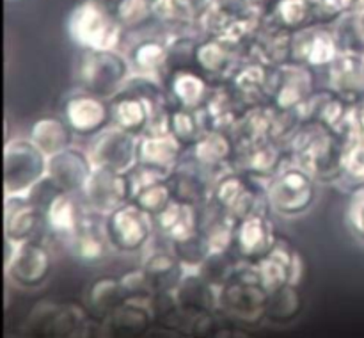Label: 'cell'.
<instances>
[{
	"instance_id": "cell-1",
	"label": "cell",
	"mask_w": 364,
	"mask_h": 338,
	"mask_svg": "<svg viewBox=\"0 0 364 338\" xmlns=\"http://www.w3.org/2000/svg\"><path fill=\"white\" fill-rule=\"evenodd\" d=\"M291 162L304 167L318 184H338L341 178L343 139L316 121H302L287 144Z\"/></svg>"
},
{
	"instance_id": "cell-2",
	"label": "cell",
	"mask_w": 364,
	"mask_h": 338,
	"mask_svg": "<svg viewBox=\"0 0 364 338\" xmlns=\"http://www.w3.org/2000/svg\"><path fill=\"white\" fill-rule=\"evenodd\" d=\"M21 331L31 337H102V324L85 305L43 299L27 313Z\"/></svg>"
},
{
	"instance_id": "cell-3",
	"label": "cell",
	"mask_w": 364,
	"mask_h": 338,
	"mask_svg": "<svg viewBox=\"0 0 364 338\" xmlns=\"http://www.w3.org/2000/svg\"><path fill=\"white\" fill-rule=\"evenodd\" d=\"M269 290L258 283L255 263L242 262L237 276L219 288V315L235 326L251 327L267 320Z\"/></svg>"
},
{
	"instance_id": "cell-4",
	"label": "cell",
	"mask_w": 364,
	"mask_h": 338,
	"mask_svg": "<svg viewBox=\"0 0 364 338\" xmlns=\"http://www.w3.org/2000/svg\"><path fill=\"white\" fill-rule=\"evenodd\" d=\"M66 31L71 41L82 50H119L127 41V28L114 11L95 0H80L70 11Z\"/></svg>"
},
{
	"instance_id": "cell-5",
	"label": "cell",
	"mask_w": 364,
	"mask_h": 338,
	"mask_svg": "<svg viewBox=\"0 0 364 338\" xmlns=\"http://www.w3.org/2000/svg\"><path fill=\"white\" fill-rule=\"evenodd\" d=\"M130 75V60L121 50H82L75 64L78 88L102 98L117 95Z\"/></svg>"
},
{
	"instance_id": "cell-6",
	"label": "cell",
	"mask_w": 364,
	"mask_h": 338,
	"mask_svg": "<svg viewBox=\"0 0 364 338\" xmlns=\"http://www.w3.org/2000/svg\"><path fill=\"white\" fill-rule=\"evenodd\" d=\"M316 184L304 167L288 160L265 184L270 212L287 219L302 217L315 205Z\"/></svg>"
},
{
	"instance_id": "cell-7",
	"label": "cell",
	"mask_w": 364,
	"mask_h": 338,
	"mask_svg": "<svg viewBox=\"0 0 364 338\" xmlns=\"http://www.w3.org/2000/svg\"><path fill=\"white\" fill-rule=\"evenodd\" d=\"M48 173V157L28 137L7 139L4 146V192L28 194Z\"/></svg>"
},
{
	"instance_id": "cell-8",
	"label": "cell",
	"mask_w": 364,
	"mask_h": 338,
	"mask_svg": "<svg viewBox=\"0 0 364 338\" xmlns=\"http://www.w3.org/2000/svg\"><path fill=\"white\" fill-rule=\"evenodd\" d=\"M212 199L237 221L255 212H270L265 184L235 167L213 180Z\"/></svg>"
},
{
	"instance_id": "cell-9",
	"label": "cell",
	"mask_w": 364,
	"mask_h": 338,
	"mask_svg": "<svg viewBox=\"0 0 364 338\" xmlns=\"http://www.w3.org/2000/svg\"><path fill=\"white\" fill-rule=\"evenodd\" d=\"M105 231L114 251L134 255L148 248L155 231V221L141 206L128 201L114 212L107 213Z\"/></svg>"
},
{
	"instance_id": "cell-10",
	"label": "cell",
	"mask_w": 364,
	"mask_h": 338,
	"mask_svg": "<svg viewBox=\"0 0 364 338\" xmlns=\"http://www.w3.org/2000/svg\"><path fill=\"white\" fill-rule=\"evenodd\" d=\"M4 270L11 285L21 290H36L50 280L53 270V255L38 238L14 245L11 258L4 260Z\"/></svg>"
},
{
	"instance_id": "cell-11",
	"label": "cell",
	"mask_w": 364,
	"mask_h": 338,
	"mask_svg": "<svg viewBox=\"0 0 364 338\" xmlns=\"http://www.w3.org/2000/svg\"><path fill=\"white\" fill-rule=\"evenodd\" d=\"M139 135L110 123L96 135H92L87 144V153L95 167L128 173L137 164Z\"/></svg>"
},
{
	"instance_id": "cell-12",
	"label": "cell",
	"mask_w": 364,
	"mask_h": 338,
	"mask_svg": "<svg viewBox=\"0 0 364 338\" xmlns=\"http://www.w3.org/2000/svg\"><path fill=\"white\" fill-rule=\"evenodd\" d=\"M315 91V70L288 60L272 66L269 103L279 110H297Z\"/></svg>"
},
{
	"instance_id": "cell-13",
	"label": "cell",
	"mask_w": 364,
	"mask_h": 338,
	"mask_svg": "<svg viewBox=\"0 0 364 338\" xmlns=\"http://www.w3.org/2000/svg\"><path fill=\"white\" fill-rule=\"evenodd\" d=\"M341 53L331 23H313L291 36V60L313 70H326Z\"/></svg>"
},
{
	"instance_id": "cell-14",
	"label": "cell",
	"mask_w": 364,
	"mask_h": 338,
	"mask_svg": "<svg viewBox=\"0 0 364 338\" xmlns=\"http://www.w3.org/2000/svg\"><path fill=\"white\" fill-rule=\"evenodd\" d=\"M80 194L89 210L107 216L124 203L132 201L130 178L128 173L95 167Z\"/></svg>"
},
{
	"instance_id": "cell-15",
	"label": "cell",
	"mask_w": 364,
	"mask_h": 338,
	"mask_svg": "<svg viewBox=\"0 0 364 338\" xmlns=\"http://www.w3.org/2000/svg\"><path fill=\"white\" fill-rule=\"evenodd\" d=\"M63 117L75 132V135L89 139L112 123L109 98H102L84 89L64 100Z\"/></svg>"
},
{
	"instance_id": "cell-16",
	"label": "cell",
	"mask_w": 364,
	"mask_h": 338,
	"mask_svg": "<svg viewBox=\"0 0 364 338\" xmlns=\"http://www.w3.org/2000/svg\"><path fill=\"white\" fill-rule=\"evenodd\" d=\"M245 48L217 36H201L196 48V68L212 84L228 82L244 60Z\"/></svg>"
},
{
	"instance_id": "cell-17",
	"label": "cell",
	"mask_w": 364,
	"mask_h": 338,
	"mask_svg": "<svg viewBox=\"0 0 364 338\" xmlns=\"http://www.w3.org/2000/svg\"><path fill=\"white\" fill-rule=\"evenodd\" d=\"M276 231L269 212H255L237 221L233 237V253L242 262H258L276 245Z\"/></svg>"
},
{
	"instance_id": "cell-18",
	"label": "cell",
	"mask_w": 364,
	"mask_h": 338,
	"mask_svg": "<svg viewBox=\"0 0 364 338\" xmlns=\"http://www.w3.org/2000/svg\"><path fill=\"white\" fill-rule=\"evenodd\" d=\"M66 241L70 255L85 265L105 262L112 249L105 231V216H100L92 210H87V213L84 212L77 230Z\"/></svg>"
},
{
	"instance_id": "cell-19",
	"label": "cell",
	"mask_w": 364,
	"mask_h": 338,
	"mask_svg": "<svg viewBox=\"0 0 364 338\" xmlns=\"http://www.w3.org/2000/svg\"><path fill=\"white\" fill-rule=\"evenodd\" d=\"M237 144L231 132L205 130L185 152V157L198 164L215 180L220 173L233 167Z\"/></svg>"
},
{
	"instance_id": "cell-20",
	"label": "cell",
	"mask_w": 364,
	"mask_h": 338,
	"mask_svg": "<svg viewBox=\"0 0 364 338\" xmlns=\"http://www.w3.org/2000/svg\"><path fill=\"white\" fill-rule=\"evenodd\" d=\"M288 160L290 157H288L287 149L269 139V141L237 146L233 167L267 184Z\"/></svg>"
},
{
	"instance_id": "cell-21",
	"label": "cell",
	"mask_w": 364,
	"mask_h": 338,
	"mask_svg": "<svg viewBox=\"0 0 364 338\" xmlns=\"http://www.w3.org/2000/svg\"><path fill=\"white\" fill-rule=\"evenodd\" d=\"M92 171H95V164H92L87 149L70 146V148L48 157L46 176L60 191L77 194V192H82Z\"/></svg>"
},
{
	"instance_id": "cell-22",
	"label": "cell",
	"mask_w": 364,
	"mask_h": 338,
	"mask_svg": "<svg viewBox=\"0 0 364 338\" xmlns=\"http://www.w3.org/2000/svg\"><path fill=\"white\" fill-rule=\"evenodd\" d=\"M291 36L294 32L281 27L267 14L262 18L256 32L245 45V56L270 66L288 63L291 60Z\"/></svg>"
},
{
	"instance_id": "cell-23",
	"label": "cell",
	"mask_w": 364,
	"mask_h": 338,
	"mask_svg": "<svg viewBox=\"0 0 364 338\" xmlns=\"http://www.w3.org/2000/svg\"><path fill=\"white\" fill-rule=\"evenodd\" d=\"M185 152L187 146L169 130L144 132L139 135L137 164L169 176L171 171L181 162Z\"/></svg>"
},
{
	"instance_id": "cell-24",
	"label": "cell",
	"mask_w": 364,
	"mask_h": 338,
	"mask_svg": "<svg viewBox=\"0 0 364 338\" xmlns=\"http://www.w3.org/2000/svg\"><path fill=\"white\" fill-rule=\"evenodd\" d=\"M247 107L237 95L230 82L212 84L208 96L199 110L205 130L231 132Z\"/></svg>"
},
{
	"instance_id": "cell-25",
	"label": "cell",
	"mask_w": 364,
	"mask_h": 338,
	"mask_svg": "<svg viewBox=\"0 0 364 338\" xmlns=\"http://www.w3.org/2000/svg\"><path fill=\"white\" fill-rule=\"evenodd\" d=\"M100 324L102 337H142L155 327V315L149 301L124 299Z\"/></svg>"
},
{
	"instance_id": "cell-26",
	"label": "cell",
	"mask_w": 364,
	"mask_h": 338,
	"mask_svg": "<svg viewBox=\"0 0 364 338\" xmlns=\"http://www.w3.org/2000/svg\"><path fill=\"white\" fill-rule=\"evenodd\" d=\"M167 180H169L173 199L183 205L198 208L212 198L213 178L188 157L181 159V162L171 171Z\"/></svg>"
},
{
	"instance_id": "cell-27",
	"label": "cell",
	"mask_w": 364,
	"mask_h": 338,
	"mask_svg": "<svg viewBox=\"0 0 364 338\" xmlns=\"http://www.w3.org/2000/svg\"><path fill=\"white\" fill-rule=\"evenodd\" d=\"M41 224H45L43 210L27 194L6 196V205H4L6 241L20 244V242L36 238Z\"/></svg>"
},
{
	"instance_id": "cell-28",
	"label": "cell",
	"mask_w": 364,
	"mask_h": 338,
	"mask_svg": "<svg viewBox=\"0 0 364 338\" xmlns=\"http://www.w3.org/2000/svg\"><path fill=\"white\" fill-rule=\"evenodd\" d=\"M137 34L139 38L128 46L127 57L134 73L153 75V77L166 78L169 71V43L166 34Z\"/></svg>"
},
{
	"instance_id": "cell-29",
	"label": "cell",
	"mask_w": 364,
	"mask_h": 338,
	"mask_svg": "<svg viewBox=\"0 0 364 338\" xmlns=\"http://www.w3.org/2000/svg\"><path fill=\"white\" fill-rule=\"evenodd\" d=\"M270 75H272L270 64L245 56L228 82L237 91L245 107H255L269 103Z\"/></svg>"
},
{
	"instance_id": "cell-30",
	"label": "cell",
	"mask_w": 364,
	"mask_h": 338,
	"mask_svg": "<svg viewBox=\"0 0 364 338\" xmlns=\"http://www.w3.org/2000/svg\"><path fill=\"white\" fill-rule=\"evenodd\" d=\"M166 91L173 105L198 110L205 103L212 82L198 68H176L164 78Z\"/></svg>"
},
{
	"instance_id": "cell-31",
	"label": "cell",
	"mask_w": 364,
	"mask_h": 338,
	"mask_svg": "<svg viewBox=\"0 0 364 338\" xmlns=\"http://www.w3.org/2000/svg\"><path fill=\"white\" fill-rule=\"evenodd\" d=\"M327 70V85L347 102L364 98V53L341 52Z\"/></svg>"
},
{
	"instance_id": "cell-32",
	"label": "cell",
	"mask_w": 364,
	"mask_h": 338,
	"mask_svg": "<svg viewBox=\"0 0 364 338\" xmlns=\"http://www.w3.org/2000/svg\"><path fill=\"white\" fill-rule=\"evenodd\" d=\"M174 295L180 308L187 313L219 312V288L213 287L198 269H187Z\"/></svg>"
},
{
	"instance_id": "cell-33",
	"label": "cell",
	"mask_w": 364,
	"mask_h": 338,
	"mask_svg": "<svg viewBox=\"0 0 364 338\" xmlns=\"http://www.w3.org/2000/svg\"><path fill=\"white\" fill-rule=\"evenodd\" d=\"M297 253L299 251L291 245V242L279 235L272 251L263 256L262 260L255 262V273L258 283L269 292L276 290L281 285L290 283L291 267H294Z\"/></svg>"
},
{
	"instance_id": "cell-34",
	"label": "cell",
	"mask_w": 364,
	"mask_h": 338,
	"mask_svg": "<svg viewBox=\"0 0 364 338\" xmlns=\"http://www.w3.org/2000/svg\"><path fill=\"white\" fill-rule=\"evenodd\" d=\"M149 281L153 294L155 292H174L183 280L187 267L174 255L173 249H153L144 256L141 263Z\"/></svg>"
},
{
	"instance_id": "cell-35",
	"label": "cell",
	"mask_w": 364,
	"mask_h": 338,
	"mask_svg": "<svg viewBox=\"0 0 364 338\" xmlns=\"http://www.w3.org/2000/svg\"><path fill=\"white\" fill-rule=\"evenodd\" d=\"M109 103L114 125L135 135H141L148 130L153 116V109L148 100L123 88L117 95L109 98Z\"/></svg>"
},
{
	"instance_id": "cell-36",
	"label": "cell",
	"mask_w": 364,
	"mask_h": 338,
	"mask_svg": "<svg viewBox=\"0 0 364 338\" xmlns=\"http://www.w3.org/2000/svg\"><path fill=\"white\" fill-rule=\"evenodd\" d=\"M43 216H45V226L53 235L68 238L77 230L84 212L75 199V194L57 191L43 208Z\"/></svg>"
},
{
	"instance_id": "cell-37",
	"label": "cell",
	"mask_w": 364,
	"mask_h": 338,
	"mask_svg": "<svg viewBox=\"0 0 364 338\" xmlns=\"http://www.w3.org/2000/svg\"><path fill=\"white\" fill-rule=\"evenodd\" d=\"M75 132L66 123L63 116H43L31 125L28 139L45 153L46 157H52L63 149L73 146Z\"/></svg>"
},
{
	"instance_id": "cell-38",
	"label": "cell",
	"mask_w": 364,
	"mask_h": 338,
	"mask_svg": "<svg viewBox=\"0 0 364 338\" xmlns=\"http://www.w3.org/2000/svg\"><path fill=\"white\" fill-rule=\"evenodd\" d=\"M124 299H127V294H124L121 278L100 276L89 283L84 295V305L92 317L102 320Z\"/></svg>"
},
{
	"instance_id": "cell-39",
	"label": "cell",
	"mask_w": 364,
	"mask_h": 338,
	"mask_svg": "<svg viewBox=\"0 0 364 338\" xmlns=\"http://www.w3.org/2000/svg\"><path fill=\"white\" fill-rule=\"evenodd\" d=\"M153 221H155V230L173 242L198 230V208L171 199L169 205L156 213Z\"/></svg>"
},
{
	"instance_id": "cell-40",
	"label": "cell",
	"mask_w": 364,
	"mask_h": 338,
	"mask_svg": "<svg viewBox=\"0 0 364 338\" xmlns=\"http://www.w3.org/2000/svg\"><path fill=\"white\" fill-rule=\"evenodd\" d=\"M302 308H304V295L301 285L284 283L276 290L269 292L267 320L276 326H284L294 322L301 315Z\"/></svg>"
},
{
	"instance_id": "cell-41",
	"label": "cell",
	"mask_w": 364,
	"mask_h": 338,
	"mask_svg": "<svg viewBox=\"0 0 364 338\" xmlns=\"http://www.w3.org/2000/svg\"><path fill=\"white\" fill-rule=\"evenodd\" d=\"M338 184H348L352 189L364 184V132L359 123L343 137L341 178Z\"/></svg>"
},
{
	"instance_id": "cell-42",
	"label": "cell",
	"mask_w": 364,
	"mask_h": 338,
	"mask_svg": "<svg viewBox=\"0 0 364 338\" xmlns=\"http://www.w3.org/2000/svg\"><path fill=\"white\" fill-rule=\"evenodd\" d=\"M269 16L291 32L318 23L313 0H277Z\"/></svg>"
},
{
	"instance_id": "cell-43",
	"label": "cell",
	"mask_w": 364,
	"mask_h": 338,
	"mask_svg": "<svg viewBox=\"0 0 364 338\" xmlns=\"http://www.w3.org/2000/svg\"><path fill=\"white\" fill-rule=\"evenodd\" d=\"M238 265H240V258L235 255L233 249H212L198 267V270L213 287L220 288L237 276Z\"/></svg>"
},
{
	"instance_id": "cell-44",
	"label": "cell",
	"mask_w": 364,
	"mask_h": 338,
	"mask_svg": "<svg viewBox=\"0 0 364 338\" xmlns=\"http://www.w3.org/2000/svg\"><path fill=\"white\" fill-rule=\"evenodd\" d=\"M171 199H173V192H171L167 176L151 178V180L137 185L132 192V201L153 217L162 212L169 205Z\"/></svg>"
},
{
	"instance_id": "cell-45",
	"label": "cell",
	"mask_w": 364,
	"mask_h": 338,
	"mask_svg": "<svg viewBox=\"0 0 364 338\" xmlns=\"http://www.w3.org/2000/svg\"><path fill=\"white\" fill-rule=\"evenodd\" d=\"M167 128L174 137L180 139L185 146H191L199 135L205 132V125H203L199 110L185 109V107L173 105L169 110V121H167Z\"/></svg>"
},
{
	"instance_id": "cell-46",
	"label": "cell",
	"mask_w": 364,
	"mask_h": 338,
	"mask_svg": "<svg viewBox=\"0 0 364 338\" xmlns=\"http://www.w3.org/2000/svg\"><path fill=\"white\" fill-rule=\"evenodd\" d=\"M114 14L127 32H134L156 20V4L153 0H121Z\"/></svg>"
},
{
	"instance_id": "cell-47",
	"label": "cell",
	"mask_w": 364,
	"mask_h": 338,
	"mask_svg": "<svg viewBox=\"0 0 364 338\" xmlns=\"http://www.w3.org/2000/svg\"><path fill=\"white\" fill-rule=\"evenodd\" d=\"M169 248L185 263L187 269H198L203 263V260L212 251L208 238L203 235V231L199 228L196 231H192V233L178 238V241L169 242Z\"/></svg>"
},
{
	"instance_id": "cell-48",
	"label": "cell",
	"mask_w": 364,
	"mask_h": 338,
	"mask_svg": "<svg viewBox=\"0 0 364 338\" xmlns=\"http://www.w3.org/2000/svg\"><path fill=\"white\" fill-rule=\"evenodd\" d=\"M364 0H313L318 23H333L345 14L355 13Z\"/></svg>"
},
{
	"instance_id": "cell-49",
	"label": "cell",
	"mask_w": 364,
	"mask_h": 338,
	"mask_svg": "<svg viewBox=\"0 0 364 338\" xmlns=\"http://www.w3.org/2000/svg\"><path fill=\"white\" fill-rule=\"evenodd\" d=\"M347 224L352 235L364 244V184L350 191L347 205Z\"/></svg>"
},
{
	"instance_id": "cell-50",
	"label": "cell",
	"mask_w": 364,
	"mask_h": 338,
	"mask_svg": "<svg viewBox=\"0 0 364 338\" xmlns=\"http://www.w3.org/2000/svg\"><path fill=\"white\" fill-rule=\"evenodd\" d=\"M355 117H358L359 127H361V130L364 132V98L355 103Z\"/></svg>"
},
{
	"instance_id": "cell-51",
	"label": "cell",
	"mask_w": 364,
	"mask_h": 338,
	"mask_svg": "<svg viewBox=\"0 0 364 338\" xmlns=\"http://www.w3.org/2000/svg\"><path fill=\"white\" fill-rule=\"evenodd\" d=\"M355 20H358V27H359V32H361V36H363V41H364V2H363V6L359 7L358 11H355Z\"/></svg>"
},
{
	"instance_id": "cell-52",
	"label": "cell",
	"mask_w": 364,
	"mask_h": 338,
	"mask_svg": "<svg viewBox=\"0 0 364 338\" xmlns=\"http://www.w3.org/2000/svg\"><path fill=\"white\" fill-rule=\"evenodd\" d=\"M95 2L102 4V6L107 7V9L114 11V9H116V7H117V4L121 2V0H95Z\"/></svg>"
},
{
	"instance_id": "cell-53",
	"label": "cell",
	"mask_w": 364,
	"mask_h": 338,
	"mask_svg": "<svg viewBox=\"0 0 364 338\" xmlns=\"http://www.w3.org/2000/svg\"><path fill=\"white\" fill-rule=\"evenodd\" d=\"M153 2H155V4H159V2H160V0H153Z\"/></svg>"
}]
</instances>
